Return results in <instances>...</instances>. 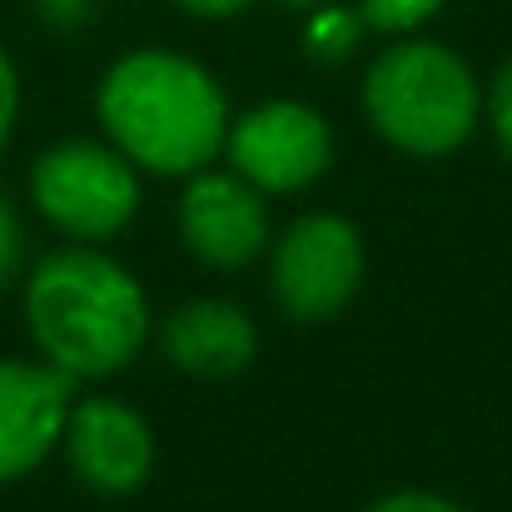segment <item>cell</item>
Wrapping results in <instances>:
<instances>
[{"instance_id":"9c48e42d","label":"cell","mask_w":512,"mask_h":512,"mask_svg":"<svg viewBox=\"0 0 512 512\" xmlns=\"http://www.w3.org/2000/svg\"><path fill=\"white\" fill-rule=\"evenodd\" d=\"M75 378L55 363L0 358V483L35 473L65 438Z\"/></svg>"},{"instance_id":"8fae6325","label":"cell","mask_w":512,"mask_h":512,"mask_svg":"<svg viewBox=\"0 0 512 512\" xmlns=\"http://www.w3.org/2000/svg\"><path fill=\"white\" fill-rule=\"evenodd\" d=\"M438 10H443V0H358L363 30H378V35H408L423 20H433Z\"/></svg>"},{"instance_id":"5b68a950","label":"cell","mask_w":512,"mask_h":512,"mask_svg":"<svg viewBox=\"0 0 512 512\" xmlns=\"http://www.w3.org/2000/svg\"><path fill=\"white\" fill-rule=\"evenodd\" d=\"M269 274L289 319H334L363 284V239L343 214H304L274 239Z\"/></svg>"},{"instance_id":"9a60e30c","label":"cell","mask_w":512,"mask_h":512,"mask_svg":"<svg viewBox=\"0 0 512 512\" xmlns=\"http://www.w3.org/2000/svg\"><path fill=\"white\" fill-rule=\"evenodd\" d=\"M15 115H20V75H15V60L0 50V155H5V145H10Z\"/></svg>"},{"instance_id":"ac0fdd59","label":"cell","mask_w":512,"mask_h":512,"mask_svg":"<svg viewBox=\"0 0 512 512\" xmlns=\"http://www.w3.org/2000/svg\"><path fill=\"white\" fill-rule=\"evenodd\" d=\"M40 5H45V10H70V15H75L85 0H40Z\"/></svg>"},{"instance_id":"3957f363","label":"cell","mask_w":512,"mask_h":512,"mask_svg":"<svg viewBox=\"0 0 512 512\" xmlns=\"http://www.w3.org/2000/svg\"><path fill=\"white\" fill-rule=\"evenodd\" d=\"M368 125L413 160H443L468 145L483 90L468 60L438 40H398L363 75Z\"/></svg>"},{"instance_id":"6da1fadb","label":"cell","mask_w":512,"mask_h":512,"mask_svg":"<svg viewBox=\"0 0 512 512\" xmlns=\"http://www.w3.org/2000/svg\"><path fill=\"white\" fill-rule=\"evenodd\" d=\"M95 115L130 165L155 174L204 170L229 135L219 80L179 50H135L115 60L95 90Z\"/></svg>"},{"instance_id":"d6986e66","label":"cell","mask_w":512,"mask_h":512,"mask_svg":"<svg viewBox=\"0 0 512 512\" xmlns=\"http://www.w3.org/2000/svg\"><path fill=\"white\" fill-rule=\"evenodd\" d=\"M284 5H289V10H319L324 0H284Z\"/></svg>"},{"instance_id":"e0dca14e","label":"cell","mask_w":512,"mask_h":512,"mask_svg":"<svg viewBox=\"0 0 512 512\" xmlns=\"http://www.w3.org/2000/svg\"><path fill=\"white\" fill-rule=\"evenodd\" d=\"M174 5L189 10V15H204V20H229V15L249 10L254 0H174Z\"/></svg>"},{"instance_id":"7c38bea8","label":"cell","mask_w":512,"mask_h":512,"mask_svg":"<svg viewBox=\"0 0 512 512\" xmlns=\"http://www.w3.org/2000/svg\"><path fill=\"white\" fill-rule=\"evenodd\" d=\"M358 30H363V20L348 15V10H314V20L304 30V45H309V55L334 65V60H343L358 45Z\"/></svg>"},{"instance_id":"52a82bcc","label":"cell","mask_w":512,"mask_h":512,"mask_svg":"<svg viewBox=\"0 0 512 512\" xmlns=\"http://www.w3.org/2000/svg\"><path fill=\"white\" fill-rule=\"evenodd\" d=\"M179 239L209 269H249L269 249V204L239 174L194 170L179 194Z\"/></svg>"},{"instance_id":"2e32d148","label":"cell","mask_w":512,"mask_h":512,"mask_svg":"<svg viewBox=\"0 0 512 512\" xmlns=\"http://www.w3.org/2000/svg\"><path fill=\"white\" fill-rule=\"evenodd\" d=\"M368 512H468V508H458L453 498H438V493H388Z\"/></svg>"},{"instance_id":"ba28073f","label":"cell","mask_w":512,"mask_h":512,"mask_svg":"<svg viewBox=\"0 0 512 512\" xmlns=\"http://www.w3.org/2000/svg\"><path fill=\"white\" fill-rule=\"evenodd\" d=\"M65 453L75 478L100 493V498H130L145 488L150 468H155V438L150 423L120 403V398H85L70 403L65 418Z\"/></svg>"},{"instance_id":"7a4b0ae2","label":"cell","mask_w":512,"mask_h":512,"mask_svg":"<svg viewBox=\"0 0 512 512\" xmlns=\"http://www.w3.org/2000/svg\"><path fill=\"white\" fill-rule=\"evenodd\" d=\"M25 324L45 363L70 378H110L150 339V304L130 269L95 249H60L30 269Z\"/></svg>"},{"instance_id":"8992f818","label":"cell","mask_w":512,"mask_h":512,"mask_svg":"<svg viewBox=\"0 0 512 512\" xmlns=\"http://www.w3.org/2000/svg\"><path fill=\"white\" fill-rule=\"evenodd\" d=\"M229 165L259 194H299L334 160V130L299 100H269L239 115L224 135Z\"/></svg>"},{"instance_id":"5bb4252c","label":"cell","mask_w":512,"mask_h":512,"mask_svg":"<svg viewBox=\"0 0 512 512\" xmlns=\"http://www.w3.org/2000/svg\"><path fill=\"white\" fill-rule=\"evenodd\" d=\"M25 259V234H20V214L10 209V199H0V289L20 274Z\"/></svg>"},{"instance_id":"30bf717a","label":"cell","mask_w":512,"mask_h":512,"mask_svg":"<svg viewBox=\"0 0 512 512\" xmlns=\"http://www.w3.org/2000/svg\"><path fill=\"white\" fill-rule=\"evenodd\" d=\"M160 348L179 373L219 383V378H234L254 363L259 334H254V319L244 309H234L224 299H194L165 319Z\"/></svg>"},{"instance_id":"4fadbf2b","label":"cell","mask_w":512,"mask_h":512,"mask_svg":"<svg viewBox=\"0 0 512 512\" xmlns=\"http://www.w3.org/2000/svg\"><path fill=\"white\" fill-rule=\"evenodd\" d=\"M483 115H488L493 140L503 145V155H512V60L498 65V75H493V85L483 95Z\"/></svg>"},{"instance_id":"277c9868","label":"cell","mask_w":512,"mask_h":512,"mask_svg":"<svg viewBox=\"0 0 512 512\" xmlns=\"http://www.w3.org/2000/svg\"><path fill=\"white\" fill-rule=\"evenodd\" d=\"M35 209L70 239L100 244L115 239L140 209L135 165L100 140H60L30 170Z\"/></svg>"}]
</instances>
